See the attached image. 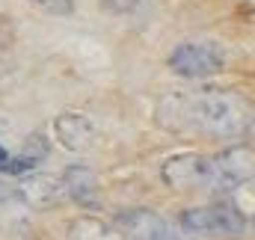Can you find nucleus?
<instances>
[{
	"mask_svg": "<svg viewBox=\"0 0 255 240\" xmlns=\"http://www.w3.org/2000/svg\"><path fill=\"white\" fill-rule=\"evenodd\" d=\"M181 232L190 238H235L244 232L247 220L232 205H205L181 214Z\"/></svg>",
	"mask_w": 255,
	"mask_h": 240,
	"instance_id": "7ed1b4c3",
	"label": "nucleus"
},
{
	"mask_svg": "<svg viewBox=\"0 0 255 240\" xmlns=\"http://www.w3.org/2000/svg\"><path fill=\"white\" fill-rule=\"evenodd\" d=\"M54 130H57L60 142L68 151H83L92 142V136H95L92 121L86 119V116H80V113H63V116H57Z\"/></svg>",
	"mask_w": 255,
	"mask_h": 240,
	"instance_id": "423d86ee",
	"label": "nucleus"
},
{
	"mask_svg": "<svg viewBox=\"0 0 255 240\" xmlns=\"http://www.w3.org/2000/svg\"><path fill=\"white\" fill-rule=\"evenodd\" d=\"M116 229H119V235L130 240H169L166 223L148 211H130L125 217H119Z\"/></svg>",
	"mask_w": 255,
	"mask_h": 240,
	"instance_id": "39448f33",
	"label": "nucleus"
},
{
	"mask_svg": "<svg viewBox=\"0 0 255 240\" xmlns=\"http://www.w3.org/2000/svg\"><path fill=\"white\" fill-rule=\"evenodd\" d=\"M101 3H104V9L113 12V15H122V12H130V9L139 6V0H101Z\"/></svg>",
	"mask_w": 255,
	"mask_h": 240,
	"instance_id": "9b49d317",
	"label": "nucleus"
},
{
	"mask_svg": "<svg viewBox=\"0 0 255 240\" xmlns=\"http://www.w3.org/2000/svg\"><path fill=\"white\" fill-rule=\"evenodd\" d=\"M255 175L253 148H226L220 154H175L163 163V181L175 190H235Z\"/></svg>",
	"mask_w": 255,
	"mask_h": 240,
	"instance_id": "f03ea898",
	"label": "nucleus"
},
{
	"mask_svg": "<svg viewBox=\"0 0 255 240\" xmlns=\"http://www.w3.org/2000/svg\"><path fill=\"white\" fill-rule=\"evenodd\" d=\"M63 178H65L63 181L65 193H68L74 202L89 205V202L95 199V175H92L86 166H71V169H65Z\"/></svg>",
	"mask_w": 255,
	"mask_h": 240,
	"instance_id": "6e6552de",
	"label": "nucleus"
},
{
	"mask_svg": "<svg viewBox=\"0 0 255 240\" xmlns=\"http://www.w3.org/2000/svg\"><path fill=\"white\" fill-rule=\"evenodd\" d=\"M253 101L232 89H199L193 95L169 101V110H166V121L172 127L211 136V139L244 136L253 127Z\"/></svg>",
	"mask_w": 255,
	"mask_h": 240,
	"instance_id": "f257e3e1",
	"label": "nucleus"
},
{
	"mask_svg": "<svg viewBox=\"0 0 255 240\" xmlns=\"http://www.w3.org/2000/svg\"><path fill=\"white\" fill-rule=\"evenodd\" d=\"M6 163H9V151L0 145V172H3V166H6Z\"/></svg>",
	"mask_w": 255,
	"mask_h": 240,
	"instance_id": "f8f14e48",
	"label": "nucleus"
},
{
	"mask_svg": "<svg viewBox=\"0 0 255 240\" xmlns=\"http://www.w3.org/2000/svg\"><path fill=\"white\" fill-rule=\"evenodd\" d=\"M30 3L48 15H71L74 12V0H30Z\"/></svg>",
	"mask_w": 255,
	"mask_h": 240,
	"instance_id": "9d476101",
	"label": "nucleus"
},
{
	"mask_svg": "<svg viewBox=\"0 0 255 240\" xmlns=\"http://www.w3.org/2000/svg\"><path fill=\"white\" fill-rule=\"evenodd\" d=\"M57 190H60L57 178H45V175H24L21 184H18V196H21L24 202L36 205V208H42V205L54 202Z\"/></svg>",
	"mask_w": 255,
	"mask_h": 240,
	"instance_id": "0eeeda50",
	"label": "nucleus"
},
{
	"mask_svg": "<svg viewBox=\"0 0 255 240\" xmlns=\"http://www.w3.org/2000/svg\"><path fill=\"white\" fill-rule=\"evenodd\" d=\"M169 68L178 77H208L223 68V54L211 42H184L169 54Z\"/></svg>",
	"mask_w": 255,
	"mask_h": 240,
	"instance_id": "20e7f679",
	"label": "nucleus"
},
{
	"mask_svg": "<svg viewBox=\"0 0 255 240\" xmlns=\"http://www.w3.org/2000/svg\"><path fill=\"white\" fill-rule=\"evenodd\" d=\"M68 240H119V232H113L110 226L92 217H83L74 226H68Z\"/></svg>",
	"mask_w": 255,
	"mask_h": 240,
	"instance_id": "1a4fd4ad",
	"label": "nucleus"
}]
</instances>
